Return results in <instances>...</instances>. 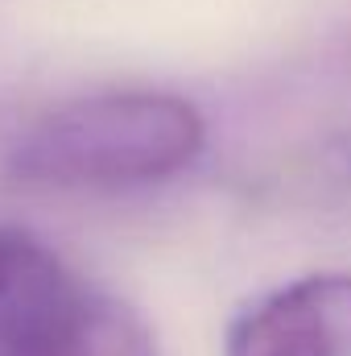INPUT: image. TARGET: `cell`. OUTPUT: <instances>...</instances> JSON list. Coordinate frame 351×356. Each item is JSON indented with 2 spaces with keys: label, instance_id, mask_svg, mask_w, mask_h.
<instances>
[{
  "label": "cell",
  "instance_id": "1",
  "mask_svg": "<svg viewBox=\"0 0 351 356\" xmlns=\"http://www.w3.org/2000/svg\"><path fill=\"white\" fill-rule=\"evenodd\" d=\"M207 149V116L178 91L124 88L67 99L8 149L4 175L25 191L116 195L186 175Z\"/></svg>",
  "mask_w": 351,
  "mask_h": 356
},
{
  "label": "cell",
  "instance_id": "2",
  "mask_svg": "<svg viewBox=\"0 0 351 356\" xmlns=\"http://www.w3.org/2000/svg\"><path fill=\"white\" fill-rule=\"evenodd\" d=\"M0 356H162L153 323L42 236L0 224Z\"/></svg>",
  "mask_w": 351,
  "mask_h": 356
},
{
  "label": "cell",
  "instance_id": "3",
  "mask_svg": "<svg viewBox=\"0 0 351 356\" xmlns=\"http://www.w3.org/2000/svg\"><path fill=\"white\" fill-rule=\"evenodd\" d=\"M223 356H351V269H318L248 298L223 327Z\"/></svg>",
  "mask_w": 351,
  "mask_h": 356
}]
</instances>
